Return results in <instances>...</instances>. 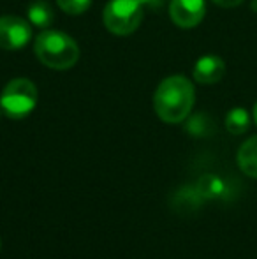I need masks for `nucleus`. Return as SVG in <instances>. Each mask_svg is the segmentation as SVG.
<instances>
[{
  "label": "nucleus",
  "instance_id": "1",
  "mask_svg": "<svg viewBox=\"0 0 257 259\" xmlns=\"http://www.w3.org/2000/svg\"><path fill=\"white\" fill-rule=\"evenodd\" d=\"M194 85L185 76H169L162 79L153 96L155 113L162 122L180 123L190 115L194 108Z\"/></svg>",
  "mask_w": 257,
  "mask_h": 259
},
{
  "label": "nucleus",
  "instance_id": "2",
  "mask_svg": "<svg viewBox=\"0 0 257 259\" xmlns=\"http://www.w3.org/2000/svg\"><path fill=\"white\" fill-rule=\"evenodd\" d=\"M34 52L41 64L57 71L71 69L79 58L78 42L65 32L52 28H46L35 37Z\"/></svg>",
  "mask_w": 257,
  "mask_h": 259
},
{
  "label": "nucleus",
  "instance_id": "3",
  "mask_svg": "<svg viewBox=\"0 0 257 259\" xmlns=\"http://www.w3.org/2000/svg\"><path fill=\"white\" fill-rule=\"evenodd\" d=\"M37 87L27 78L11 79L0 94V109L9 118L21 120L37 106Z\"/></svg>",
  "mask_w": 257,
  "mask_h": 259
},
{
  "label": "nucleus",
  "instance_id": "4",
  "mask_svg": "<svg viewBox=\"0 0 257 259\" xmlns=\"http://www.w3.org/2000/svg\"><path fill=\"white\" fill-rule=\"evenodd\" d=\"M104 25L115 35L136 32L143 20V4L139 0H110L104 7Z\"/></svg>",
  "mask_w": 257,
  "mask_h": 259
},
{
  "label": "nucleus",
  "instance_id": "5",
  "mask_svg": "<svg viewBox=\"0 0 257 259\" xmlns=\"http://www.w3.org/2000/svg\"><path fill=\"white\" fill-rule=\"evenodd\" d=\"M32 25L30 21L20 16L6 14L0 16V48L2 50H21L30 42Z\"/></svg>",
  "mask_w": 257,
  "mask_h": 259
},
{
  "label": "nucleus",
  "instance_id": "6",
  "mask_svg": "<svg viewBox=\"0 0 257 259\" xmlns=\"http://www.w3.org/2000/svg\"><path fill=\"white\" fill-rule=\"evenodd\" d=\"M206 2L204 0H171L169 14L175 25L182 28H192L199 25L204 18Z\"/></svg>",
  "mask_w": 257,
  "mask_h": 259
},
{
  "label": "nucleus",
  "instance_id": "7",
  "mask_svg": "<svg viewBox=\"0 0 257 259\" xmlns=\"http://www.w3.org/2000/svg\"><path fill=\"white\" fill-rule=\"evenodd\" d=\"M226 74V64L219 55H202L194 64L192 76L201 85H213Z\"/></svg>",
  "mask_w": 257,
  "mask_h": 259
},
{
  "label": "nucleus",
  "instance_id": "8",
  "mask_svg": "<svg viewBox=\"0 0 257 259\" xmlns=\"http://www.w3.org/2000/svg\"><path fill=\"white\" fill-rule=\"evenodd\" d=\"M238 166L247 177L257 178V136H252L240 147L236 155Z\"/></svg>",
  "mask_w": 257,
  "mask_h": 259
},
{
  "label": "nucleus",
  "instance_id": "9",
  "mask_svg": "<svg viewBox=\"0 0 257 259\" xmlns=\"http://www.w3.org/2000/svg\"><path fill=\"white\" fill-rule=\"evenodd\" d=\"M27 18L30 25L46 30L53 23V9L46 0H34L27 9Z\"/></svg>",
  "mask_w": 257,
  "mask_h": 259
},
{
  "label": "nucleus",
  "instance_id": "10",
  "mask_svg": "<svg viewBox=\"0 0 257 259\" xmlns=\"http://www.w3.org/2000/svg\"><path fill=\"white\" fill-rule=\"evenodd\" d=\"M195 191L199 192L201 199H217L226 194L227 187L226 182L217 175H202L195 185Z\"/></svg>",
  "mask_w": 257,
  "mask_h": 259
},
{
  "label": "nucleus",
  "instance_id": "11",
  "mask_svg": "<svg viewBox=\"0 0 257 259\" xmlns=\"http://www.w3.org/2000/svg\"><path fill=\"white\" fill-rule=\"evenodd\" d=\"M250 127V115L243 108H233L226 116V129L234 136L247 133Z\"/></svg>",
  "mask_w": 257,
  "mask_h": 259
},
{
  "label": "nucleus",
  "instance_id": "12",
  "mask_svg": "<svg viewBox=\"0 0 257 259\" xmlns=\"http://www.w3.org/2000/svg\"><path fill=\"white\" fill-rule=\"evenodd\" d=\"M59 7L67 14H83L85 11H88V7L92 6V0H57Z\"/></svg>",
  "mask_w": 257,
  "mask_h": 259
},
{
  "label": "nucleus",
  "instance_id": "13",
  "mask_svg": "<svg viewBox=\"0 0 257 259\" xmlns=\"http://www.w3.org/2000/svg\"><path fill=\"white\" fill-rule=\"evenodd\" d=\"M215 6H219V7H226V9H231V7H238V6H241V2L243 0H212Z\"/></svg>",
  "mask_w": 257,
  "mask_h": 259
},
{
  "label": "nucleus",
  "instance_id": "14",
  "mask_svg": "<svg viewBox=\"0 0 257 259\" xmlns=\"http://www.w3.org/2000/svg\"><path fill=\"white\" fill-rule=\"evenodd\" d=\"M139 2L143 4V7L144 6H148V7H161L164 0H139Z\"/></svg>",
  "mask_w": 257,
  "mask_h": 259
},
{
  "label": "nucleus",
  "instance_id": "15",
  "mask_svg": "<svg viewBox=\"0 0 257 259\" xmlns=\"http://www.w3.org/2000/svg\"><path fill=\"white\" fill-rule=\"evenodd\" d=\"M252 115H254V122H255V125H257V103L254 106V113H252Z\"/></svg>",
  "mask_w": 257,
  "mask_h": 259
},
{
  "label": "nucleus",
  "instance_id": "16",
  "mask_svg": "<svg viewBox=\"0 0 257 259\" xmlns=\"http://www.w3.org/2000/svg\"><path fill=\"white\" fill-rule=\"evenodd\" d=\"M0 115H2V109H0Z\"/></svg>",
  "mask_w": 257,
  "mask_h": 259
}]
</instances>
